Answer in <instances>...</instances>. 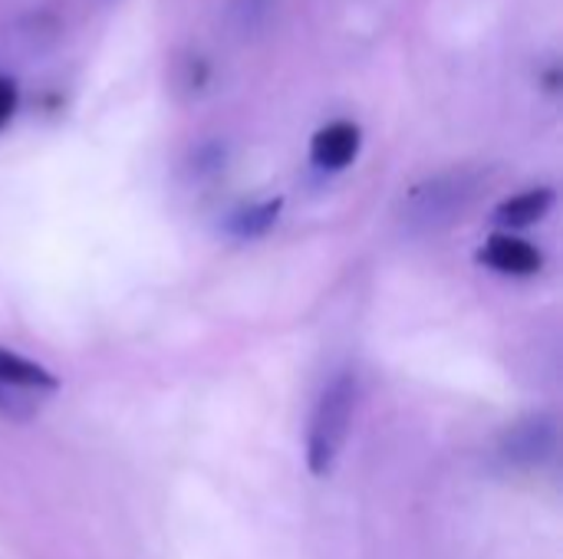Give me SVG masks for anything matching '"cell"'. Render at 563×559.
Masks as SVG:
<instances>
[{"mask_svg": "<svg viewBox=\"0 0 563 559\" xmlns=\"http://www.w3.org/2000/svg\"><path fill=\"white\" fill-rule=\"evenodd\" d=\"M277 214H280V198L261 201V204H251V208L238 211V214L228 221V231H231L234 237H261V234H267V231L274 227Z\"/></svg>", "mask_w": 563, "mask_h": 559, "instance_id": "cell-9", "label": "cell"}, {"mask_svg": "<svg viewBox=\"0 0 563 559\" xmlns=\"http://www.w3.org/2000/svg\"><path fill=\"white\" fill-rule=\"evenodd\" d=\"M353 409H356V379L350 372L336 376L310 418V435H307V465L317 478H327L340 458V448L350 435V422H353Z\"/></svg>", "mask_w": 563, "mask_h": 559, "instance_id": "cell-2", "label": "cell"}, {"mask_svg": "<svg viewBox=\"0 0 563 559\" xmlns=\"http://www.w3.org/2000/svg\"><path fill=\"white\" fill-rule=\"evenodd\" d=\"M274 16H277V0H231L224 23L238 40L251 43L274 23Z\"/></svg>", "mask_w": 563, "mask_h": 559, "instance_id": "cell-7", "label": "cell"}, {"mask_svg": "<svg viewBox=\"0 0 563 559\" xmlns=\"http://www.w3.org/2000/svg\"><path fill=\"white\" fill-rule=\"evenodd\" d=\"M554 204V191L551 188H531V191H521L515 198H508L501 208H498V221L508 224V227H528L534 221H541Z\"/></svg>", "mask_w": 563, "mask_h": 559, "instance_id": "cell-8", "label": "cell"}, {"mask_svg": "<svg viewBox=\"0 0 563 559\" xmlns=\"http://www.w3.org/2000/svg\"><path fill=\"white\" fill-rule=\"evenodd\" d=\"M198 161H195V168L198 171H218L221 168V158H224V152H221V145H205V148H198V155H195Z\"/></svg>", "mask_w": 563, "mask_h": 559, "instance_id": "cell-11", "label": "cell"}, {"mask_svg": "<svg viewBox=\"0 0 563 559\" xmlns=\"http://www.w3.org/2000/svg\"><path fill=\"white\" fill-rule=\"evenodd\" d=\"M360 142H363L360 125L340 119V122L323 125V128L313 135V142H310V158H313V165L323 168V171H340V168L353 165V158L360 155Z\"/></svg>", "mask_w": 563, "mask_h": 559, "instance_id": "cell-4", "label": "cell"}, {"mask_svg": "<svg viewBox=\"0 0 563 559\" xmlns=\"http://www.w3.org/2000/svg\"><path fill=\"white\" fill-rule=\"evenodd\" d=\"M16 112V82L10 76H0V128L13 119Z\"/></svg>", "mask_w": 563, "mask_h": 559, "instance_id": "cell-10", "label": "cell"}, {"mask_svg": "<svg viewBox=\"0 0 563 559\" xmlns=\"http://www.w3.org/2000/svg\"><path fill=\"white\" fill-rule=\"evenodd\" d=\"M478 260L498 273H511V277H531L541 270L544 257L534 244L521 241V237H511V234H495L488 237V244L482 247Z\"/></svg>", "mask_w": 563, "mask_h": 559, "instance_id": "cell-5", "label": "cell"}, {"mask_svg": "<svg viewBox=\"0 0 563 559\" xmlns=\"http://www.w3.org/2000/svg\"><path fill=\"white\" fill-rule=\"evenodd\" d=\"M475 191H478V175H472V171L432 175V178L412 185V191L402 198L399 217H402L406 231H412V234H435V231L449 227L455 217H462V211L472 204Z\"/></svg>", "mask_w": 563, "mask_h": 559, "instance_id": "cell-1", "label": "cell"}, {"mask_svg": "<svg viewBox=\"0 0 563 559\" xmlns=\"http://www.w3.org/2000/svg\"><path fill=\"white\" fill-rule=\"evenodd\" d=\"M0 389L40 395V392H53L56 389V379L43 366H36V362L23 359L16 353L0 349Z\"/></svg>", "mask_w": 563, "mask_h": 559, "instance_id": "cell-6", "label": "cell"}, {"mask_svg": "<svg viewBox=\"0 0 563 559\" xmlns=\"http://www.w3.org/2000/svg\"><path fill=\"white\" fill-rule=\"evenodd\" d=\"M501 455L518 468L544 465L554 455V422L544 415L518 422L515 428H508V435L501 441Z\"/></svg>", "mask_w": 563, "mask_h": 559, "instance_id": "cell-3", "label": "cell"}]
</instances>
